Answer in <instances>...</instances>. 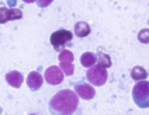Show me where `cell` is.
I'll list each match as a JSON object with an SVG mask.
<instances>
[{
    "instance_id": "obj_3",
    "label": "cell",
    "mask_w": 149,
    "mask_h": 115,
    "mask_svg": "<svg viewBox=\"0 0 149 115\" xmlns=\"http://www.w3.org/2000/svg\"><path fill=\"white\" fill-rule=\"evenodd\" d=\"M72 38H73L72 32L64 29V28H61V29H57L51 34L50 42L56 51H63V48L72 40Z\"/></svg>"
},
{
    "instance_id": "obj_12",
    "label": "cell",
    "mask_w": 149,
    "mask_h": 115,
    "mask_svg": "<svg viewBox=\"0 0 149 115\" xmlns=\"http://www.w3.org/2000/svg\"><path fill=\"white\" fill-rule=\"evenodd\" d=\"M132 78L135 80V81H141V80H144L147 76H148V73L147 71L141 67V66H135L133 69H132Z\"/></svg>"
},
{
    "instance_id": "obj_18",
    "label": "cell",
    "mask_w": 149,
    "mask_h": 115,
    "mask_svg": "<svg viewBox=\"0 0 149 115\" xmlns=\"http://www.w3.org/2000/svg\"><path fill=\"white\" fill-rule=\"evenodd\" d=\"M24 3H26V4H32V3H34V1H37V0H23Z\"/></svg>"
},
{
    "instance_id": "obj_11",
    "label": "cell",
    "mask_w": 149,
    "mask_h": 115,
    "mask_svg": "<svg viewBox=\"0 0 149 115\" xmlns=\"http://www.w3.org/2000/svg\"><path fill=\"white\" fill-rule=\"evenodd\" d=\"M97 61V54H94L91 52H85L81 56V64L84 67H91L94 66Z\"/></svg>"
},
{
    "instance_id": "obj_6",
    "label": "cell",
    "mask_w": 149,
    "mask_h": 115,
    "mask_svg": "<svg viewBox=\"0 0 149 115\" xmlns=\"http://www.w3.org/2000/svg\"><path fill=\"white\" fill-rule=\"evenodd\" d=\"M23 18V12L17 8H6L0 7V24H5L7 21L19 20Z\"/></svg>"
},
{
    "instance_id": "obj_17",
    "label": "cell",
    "mask_w": 149,
    "mask_h": 115,
    "mask_svg": "<svg viewBox=\"0 0 149 115\" xmlns=\"http://www.w3.org/2000/svg\"><path fill=\"white\" fill-rule=\"evenodd\" d=\"M53 0H37V5H38L40 8H45L49 5H51V3Z\"/></svg>"
},
{
    "instance_id": "obj_9",
    "label": "cell",
    "mask_w": 149,
    "mask_h": 115,
    "mask_svg": "<svg viewBox=\"0 0 149 115\" xmlns=\"http://www.w3.org/2000/svg\"><path fill=\"white\" fill-rule=\"evenodd\" d=\"M6 81L13 88H19L24 81V76L18 71H11L6 74Z\"/></svg>"
},
{
    "instance_id": "obj_5",
    "label": "cell",
    "mask_w": 149,
    "mask_h": 115,
    "mask_svg": "<svg viewBox=\"0 0 149 115\" xmlns=\"http://www.w3.org/2000/svg\"><path fill=\"white\" fill-rule=\"evenodd\" d=\"M44 78L49 85L57 86V85L62 84L64 80V72L58 66H50L45 71Z\"/></svg>"
},
{
    "instance_id": "obj_14",
    "label": "cell",
    "mask_w": 149,
    "mask_h": 115,
    "mask_svg": "<svg viewBox=\"0 0 149 115\" xmlns=\"http://www.w3.org/2000/svg\"><path fill=\"white\" fill-rule=\"evenodd\" d=\"M58 59H59L61 62H73L74 56H73L72 52H70V51H68V49H63V51L59 53Z\"/></svg>"
},
{
    "instance_id": "obj_7",
    "label": "cell",
    "mask_w": 149,
    "mask_h": 115,
    "mask_svg": "<svg viewBox=\"0 0 149 115\" xmlns=\"http://www.w3.org/2000/svg\"><path fill=\"white\" fill-rule=\"evenodd\" d=\"M74 92L77 93V95L79 98H82L84 100L94 99L95 94H96L95 88L92 87L91 85L85 84V82H78V84L74 85Z\"/></svg>"
},
{
    "instance_id": "obj_8",
    "label": "cell",
    "mask_w": 149,
    "mask_h": 115,
    "mask_svg": "<svg viewBox=\"0 0 149 115\" xmlns=\"http://www.w3.org/2000/svg\"><path fill=\"white\" fill-rule=\"evenodd\" d=\"M43 81H44V80H43V76L39 74V72H37V71L30 72V74L27 75V80H26L29 88H30L31 90H33V92L38 90V89L42 87Z\"/></svg>"
},
{
    "instance_id": "obj_1",
    "label": "cell",
    "mask_w": 149,
    "mask_h": 115,
    "mask_svg": "<svg viewBox=\"0 0 149 115\" xmlns=\"http://www.w3.org/2000/svg\"><path fill=\"white\" fill-rule=\"evenodd\" d=\"M78 95L71 89L59 90L50 101V112L52 114L70 115L78 108Z\"/></svg>"
},
{
    "instance_id": "obj_2",
    "label": "cell",
    "mask_w": 149,
    "mask_h": 115,
    "mask_svg": "<svg viewBox=\"0 0 149 115\" xmlns=\"http://www.w3.org/2000/svg\"><path fill=\"white\" fill-rule=\"evenodd\" d=\"M133 100L140 108H149V81H139L133 88Z\"/></svg>"
},
{
    "instance_id": "obj_4",
    "label": "cell",
    "mask_w": 149,
    "mask_h": 115,
    "mask_svg": "<svg viewBox=\"0 0 149 115\" xmlns=\"http://www.w3.org/2000/svg\"><path fill=\"white\" fill-rule=\"evenodd\" d=\"M86 79L94 86H103L108 80V72L101 66H91L86 72Z\"/></svg>"
},
{
    "instance_id": "obj_15",
    "label": "cell",
    "mask_w": 149,
    "mask_h": 115,
    "mask_svg": "<svg viewBox=\"0 0 149 115\" xmlns=\"http://www.w3.org/2000/svg\"><path fill=\"white\" fill-rule=\"evenodd\" d=\"M59 66L66 76H71L74 72V66L72 65V62H61Z\"/></svg>"
},
{
    "instance_id": "obj_16",
    "label": "cell",
    "mask_w": 149,
    "mask_h": 115,
    "mask_svg": "<svg viewBox=\"0 0 149 115\" xmlns=\"http://www.w3.org/2000/svg\"><path fill=\"white\" fill-rule=\"evenodd\" d=\"M137 39L142 44H149V28H143L137 34Z\"/></svg>"
},
{
    "instance_id": "obj_13",
    "label": "cell",
    "mask_w": 149,
    "mask_h": 115,
    "mask_svg": "<svg viewBox=\"0 0 149 115\" xmlns=\"http://www.w3.org/2000/svg\"><path fill=\"white\" fill-rule=\"evenodd\" d=\"M97 62H98V66H101L103 68H109V67H111V65H113L111 57L107 53H103V52L97 53Z\"/></svg>"
},
{
    "instance_id": "obj_10",
    "label": "cell",
    "mask_w": 149,
    "mask_h": 115,
    "mask_svg": "<svg viewBox=\"0 0 149 115\" xmlns=\"http://www.w3.org/2000/svg\"><path fill=\"white\" fill-rule=\"evenodd\" d=\"M73 29H74V34H76L78 38H84L86 35H89L90 32H91V28H90L89 24L85 23V21H79L77 24H74Z\"/></svg>"
}]
</instances>
